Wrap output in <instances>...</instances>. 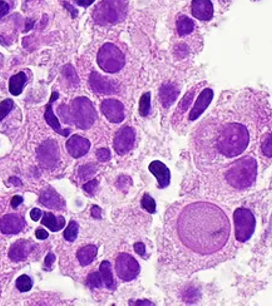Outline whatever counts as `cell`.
Masks as SVG:
<instances>
[{"label": "cell", "instance_id": "cell-1", "mask_svg": "<svg viewBox=\"0 0 272 306\" xmlns=\"http://www.w3.org/2000/svg\"><path fill=\"white\" fill-rule=\"evenodd\" d=\"M159 252L165 265L186 275L229 260L234 252L229 217L210 202L172 204L165 214Z\"/></svg>", "mask_w": 272, "mask_h": 306}, {"label": "cell", "instance_id": "cell-2", "mask_svg": "<svg viewBox=\"0 0 272 306\" xmlns=\"http://www.w3.org/2000/svg\"><path fill=\"white\" fill-rule=\"evenodd\" d=\"M249 142V130L244 124L227 123L216 136V152L222 158H235L246 150Z\"/></svg>", "mask_w": 272, "mask_h": 306}, {"label": "cell", "instance_id": "cell-3", "mask_svg": "<svg viewBox=\"0 0 272 306\" xmlns=\"http://www.w3.org/2000/svg\"><path fill=\"white\" fill-rule=\"evenodd\" d=\"M257 164L256 160L251 157H245L234 162L227 168L225 178L227 184L235 190H246L256 181Z\"/></svg>", "mask_w": 272, "mask_h": 306}, {"label": "cell", "instance_id": "cell-4", "mask_svg": "<svg viewBox=\"0 0 272 306\" xmlns=\"http://www.w3.org/2000/svg\"><path fill=\"white\" fill-rule=\"evenodd\" d=\"M127 3L124 0H103L93 13V19L100 26H114L124 20Z\"/></svg>", "mask_w": 272, "mask_h": 306}, {"label": "cell", "instance_id": "cell-5", "mask_svg": "<svg viewBox=\"0 0 272 306\" xmlns=\"http://www.w3.org/2000/svg\"><path fill=\"white\" fill-rule=\"evenodd\" d=\"M98 66L107 73H117L126 64V56L114 44L105 43L97 56Z\"/></svg>", "mask_w": 272, "mask_h": 306}, {"label": "cell", "instance_id": "cell-6", "mask_svg": "<svg viewBox=\"0 0 272 306\" xmlns=\"http://www.w3.org/2000/svg\"><path fill=\"white\" fill-rule=\"evenodd\" d=\"M70 117L73 123L80 130H89L97 120V113L88 98L80 97L73 100Z\"/></svg>", "mask_w": 272, "mask_h": 306}, {"label": "cell", "instance_id": "cell-7", "mask_svg": "<svg viewBox=\"0 0 272 306\" xmlns=\"http://www.w3.org/2000/svg\"><path fill=\"white\" fill-rule=\"evenodd\" d=\"M235 238L239 242H246L254 235L256 221L249 210L237 208L234 214Z\"/></svg>", "mask_w": 272, "mask_h": 306}, {"label": "cell", "instance_id": "cell-8", "mask_svg": "<svg viewBox=\"0 0 272 306\" xmlns=\"http://www.w3.org/2000/svg\"><path fill=\"white\" fill-rule=\"evenodd\" d=\"M139 264L128 254H121L116 261V272L122 281L134 280L139 274Z\"/></svg>", "mask_w": 272, "mask_h": 306}, {"label": "cell", "instance_id": "cell-9", "mask_svg": "<svg viewBox=\"0 0 272 306\" xmlns=\"http://www.w3.org/2000/svg\"><path fill=\"white\" fill-rule=\"evenodd\" d=\"M39 162L45 168H54L59 161V148L55 140H49L39 147L38 153Z\"/></svg>", "mask_w": 272, "mask_h": 306}, {"label": "cell", "instance_id": "cell-10", "mask_svg": "<svg viewBox=\"0 0 272 306\" xmlns=\"http://www.w3.org/2000/svg\"><path fill=\"white\" fill-rule=\"evenodd\" d=\"M134 143H136V132L131 127H123L117 132L113 147L119 156H124L133 148Z\"/></svg>", "mask_w": 272, "mask_h": 306}, {"label": "cell", "instance_id": "cell-11", "mask_svg": "<svg viewBox=\"0 0 272 306\" xmlns=\"http://www.w3.org/2000/svg\"><path fill=\"white\" fill-rule=\"evenodd\" d=\"M100 110L112 123H121L124 120V106L119 100H107L100 104Z\"/></svg>", "mask_w": 272, "mask_h": 306}, {"label": "cell", "instance_id": "cell-12", "mask_svg": "<svg viewBox=\"0 0 272 306\" xmlns=\"http://www.w3.org/2000/svg\"><path fill=\"white\" fill-rule=\"evenodd\" d=\"M25 227V221L18 214H6L0 220V231L5 235H16Z\"/></svg>", "mask_w": 272, "mask_h": 306}, {"label": "cell", "instance_id": "cell-13", "mask_svg": "<svg viewBox=\"0 0 272 306\" xmlns=\"http://www.w3.org/2000/svg\"><path fill=\"white\" fill-rule=\"evenodd\" d=\"M67 150L73 158H80L89 152L90 142L80 136H72L67 142Z\"/></svg>", "mask_w": 272, "mask_h": 306}, {"label": "cell", "instance_id": "cell-14", "mask_svg": "<svg viewBox=\"0 0 272 306\" xmlns=\"http://www.w3.org/2000/svg\"><path fill=\"white\" fill-rule=\"evenodd\" d=\"M191 12L197 20L208 22L213 16V6L211 0H193Z\"/></svg>", "mask_w": 272, "mask_h": 306}, {"label": "cell", "instance_id": "cell-15", "mask_svg": "<svg viewBox=\"0 0 272 306\" xmlns=\"http://www.w3.org/2000/svg\"><path fill=\"white\" fill-rule=\"evenodd\" d=\"M58 98H59V94H58L57 92H54L53 94H51L50 100H49V103L45 107V114H44V118H45L46 123H48V124L54 130H55V132L59 133V134H62V136H64V137H67V136H69L70 130H62L59 120H58V118L55 117V114H54V112H53V103L55 102Z\"/></svg>", "mask_w": 272, "mask_h": 306}, {"label": "cell", "instance_id": "cell-16", "mask_svg": "<svg viewBox=\"0 0 272 306\" xmlns=\"http://www.w3.org/2000/svg\"><path fill=\"white\" fill-rule=\"evenodd\" d=\"M213 98V92L212 90H210V88H207V90H203L202 92L200 93V96H198L197 100H196L195 106H193L192 110L190 112V120L192 122V120H196L198 117H200L201 114H202L203 112L206 110V108L210 106L211 100H212Z\"/></svg>", "mask_w": 272, "mask_h": 306}, {"label": "cell", "instance_id": "cell-17", "mask_svg": "<svg viewBox=\"0 0 272 306\" xmlns=\"http://www.w3.org/2000/svg\"><path fill=\"white\" fill-rule=\"evenodd\" d=\"M33 250H34V245L30 242V241L20 240L11 246L10 251H9V258H10L13 261H15V262H19V261L25 260V258L30 255Z\"/></svg>", "mask_w": 272, "mask_h": 306}, {"label": "cell", "instance_id": "cell-18", "mask_svg": "<svg viewBox=\"0 0 272 306\" xmlns=\"http://www.w3.org/2000/svg\"><path fill=\"white\" fill-rule=\"evenodd\" d=\"M89 83L92 90L94 92L100 93V94H112V93L116 92V88L109 82V80H105V78H103L100 74L95 73V72L90 74Z\"/></svg>", "mask_w": 272, "mask_h": 306}, {"label": "cell", "instance_id": "cell-19", "mask_svg": "<svg viewBox=\"0 0 272 306\" xmlns=\"http://www.w3.org/2000/svg\"><path fill=\"white\" fill-rule=\"evenodd\" d=\"M149 171L152 174H154V177L158 181V187L159 188H166V187L170 184L171 180V174L170 170L166 167V164H163L159 161H154L149 164Z\"/></svg>", "mask_w": 272, "mask_h": 306}, {"label": "cell", "instance_id": "cell-20", "mask_svg": "<svg viewBox=\"0 0 272 306\" xmlns=\"http://www.w3.org/2000/svg\"><path fill=\"white\" fill-rule=\"evenodd\" d=\"M40 202L43 206L48 207L51 210H62L65 206L64 201H63L62 197L54 191V190H48V191H44L43 194L40 196Z\"/></svg>", "mask_w": 272, "mask_h": 306}, {"label": "cell", "instance_id": "cell-21", "mask_svg": "<svg viewBox=\"0 0 272 306\" xmlns=\"http://www.w3.org/2000/svg\"><path fill=\"white\" fill-rule=\"evenodd\" d=\"M178 94H180V90L175 86L171 84V83L163 84L159 90V100H161L162 106L165 108H170L176 102Z\"/></svg>", "mask_w": 272, "mask_h": 306}, {"label": "cell", "instance_id": "cell-22", "mask_svg": "<svg viewBox=\"0 0 272 306\" xmlns=\"http://www.w3.org/2000/svg\"><path fill=\"white\" fill-rule=\"evenodd\" d=\"M41 224L45 227H48L53 232H58V231H60L65 226V220L62 216L57 217L54 216L53 214H50V212H46V214H44Z\"/></svg>", "mask_w": 272, "mask_h": 306}, {"label": "cell", "instance_id": "cell-23", "mask_svg": "<svg viewBox=\"0 0 272 306\" xmlns=\"http://www.w3.org/2000/svg\"><path fill=\"white\" fill-rule=\"evenodd\" d=\"M97 248L94 245H88L85 248H82L77 254L78 261L82 266H88L94 261L97 256Z\"/></svg>", "mask_w": 272, "mask_h": 306}, {"label": "cell", "instance_id": "cell-24", "mask_svg": "<svg viewBox=\"0 0 272 306\" xmlns=\"http://www.w3.org/2000/svg\"><path fill=\"white\" fill-rule=\"evenodd\" d=\"M26 83V76L24 72L15 74L11 76L10 82H9V90L13 96H20L23 92V88Z\"/></svg>", "mask_w": 272, "mask_h": 306}, {"label": "cell", "instance_id": "cell-25", "mask_svg": "<svg viewBox=\"0 0 272 306\" xmlns=\"http://www.w3.org/2000/svg\"><path fill=\"white\" fill-rule=\"evenodd\" d=\"M99 274L100 278H102L103 285H105V288L113 290V288H116V284H114L113 275H112L111 264L108 262V261H103L99 268Z\"/></svg>", "mask_w": 272, "mask_h": 306}, {"label": "cell", "instance_id": "cell-26", "mask_svg": "<svg viewBox=\"0 0 272 306\" xmlns=\"http://www.w3.org/2000/svg\"><path fill=\"white\" fill-rule=\"evenodd\" d=\"M176 26H177L178 36H186L192 33L193 29H195V23L190 18H187V16H180Z\"/></svg>", "mask_w": 272, "mask_h": 306}, {"label": "cell", "instance_id": "cell-27", "mask_svg": "<svg viewBox=\"0 0 272 306\" xmlns=\"http://www.w3.org/2000/svg\"><path fill=\"white\" fill-rule=\"evenodd\" d=\"M16 288H18V290L21 291V292H28V291H30L31 288H33V280H31L29 276L21 275L20 278L16 280Z\"/></svg>", "mask_w": 272, "mask_h": 306}, {"label": "cell", "instance_id": "cell-28", "mask_svg": "<svg viewBox=\"0 0 272 306\" xmlns=\"http://www.w3.org/2000/svg\"><path fill=\"white\" fill-rule=\"evenodd\" d=\"M149 110H151V94L146 93V94L142 96L141 100H139V114L142 117H146V116H148Z\"/></svg>", "mask_w": 272, "mask_h": 306}, {"label": "cell", "instance_id": "cell-29", "mask_svg": "<svg viewBox=\"0 0 272 306\" xmlns=\"http://www.w3.org/2000/svg\"><path fill=\"white\" fill-rule=\"evenodd\" d=\"M78 236V224L75 221H72L69 224V226L67 227V230L64 231V238L69 242H73L75 241Z\"/></svg>", "mask_w": 272, "mask_h": 306}, {"label": "cell", "instance_id": "cell-30", "mask_svg": "<svg viewBox=\"0 0 272 306\" xmlns=\"http://www.w3.org/2000/svg\"><path fill=\"white\" fill-rule=\"evenodd\" d=\"M95 171H97V168H95L94 164H85V166L79 168V177L84 180V181H87V180L92 178L94 176Z\"/></svg>", "mask_w": 272, "mask_h": 306}, {"label": "cell", "instance_id": "cell-31", "mask_svg": "<svg viewBox=\"0 0 272 306\" xmlns=\"http://www.w3.org/2000/svg\"><path fill=\"white\" fill-rule=\"evenodd\" d=\"M141 204L149 214H154V212H156V202H154V200L152 198L149 194H144L141 201Z\"/></svg>", "mask_w": 272, "mask_h": 306}, {"label": "cell", "instance_id": "cell-32", "mask_svg": "<svg viewBox=\"0 0 272 306\" xmlns=\"http://www.w3.org/2000/svg\"><path fill=\"white\" fill-rule=\"evenodd\" d=\"M195 92H196V88H193V90H191L190 92L187 93V94L183 97V100H181L180 103V107H178V110H180L181 113L185 112V110H188V106L191 104V102H192L193 97H195Z\"/></svg>", "mask_w": 272, "mask_h": 306}, {"label": "cell", "instance_id": "cell-33", "mask_svg": "<svg viewBox=\"0 0 272 306\" xmlns=\"http://www.w3.org/2000/svg\"><path fill=\"white\" fill-rule=\"evenodd\" d=\"M14 107V102L11 100H5L0 104V120H3L9 113L11 112Z\"/></svg>", "mask_w": 272, "mask_h": 306}, {"label": "cell", "instance_id": "cell-34", "mask_svg": "<svg viewBox=\"0 0 272 306\" xmlns=\"http://www.w3.org/2000/svg\"><path fill=\"white\" fill-rule=\"evenodd\" d=\"M88 285H89L92 288H102L103 281L102 278H100V274L99 272L90 274V275L88 276Z\"/></svg>", "mask_w": 272, "mask_h": 306}, {"label": "cell", "instance_id": "cell-35", "mask_svg": "<svg viewBox=\"0 0 272 306\" xmlns=\"http://www.w3.org/2000/svg\"><path fill=\"white\" fill-rule=\"evenodd\" d=\"M64 76H67L68 80L73 82L74 84H78V76L75 74L74 69H73L72 66H64Z\"/></svg>", "mask_w": 272, "mask_h": 306}, {"label": "cell", "instance_id": "cell-36", "mask_svg": "<svg viewBox=\"0 0 272 306\" xmlns=\"http://www.w3.org/2000/svg\"><path fill=\"white\" fill-rule=\"evenodd\" d=\"M97 158L100 162H107L111 160V152L107 150V148H102L97 152Z\"/></svg>", "mask_w": 272, "mask_h": 306}, {"label": "cell", "instance_id": "cell-37", "mask_svg": "<svg viewBox=\"0 0 272 306\" xmlns=\"http://www.w3.org/2000/svg\"><path fill=\"white\" fill-rule=\"evenodd\" d=\"M262 150H264V153L266 154L269 158H271V134H269V137H267V140L266 142H264V144H262Z\"/></svg>", "mask_w": 272, "mask_h": 306}, {"label": "cell", "instance_id": "cell-38", "mask_svg": "<svg viewBox=\"0 0 272 306\" xmlns=\"http://www.w3.org/2000/svg\"><path fill=\"white\" fill-rule=\"evenodd\" d=\"M97 184H98L97 180H92V181H89V182H88V184H85L83 188H84V191L87 192V194H94L95 187H97Z\"/></svg>", "mask_w": 272, "mask_h": 306}, {"label": "cell", "instance_id": "cell-39", "mask_svg": "<svg viewBox=\"0 0 272 306\" xmlns=\"http://www.w3.org/2000/svg\"><path fill=\"white\" fill-rule=\"evenodd\" d=\"M9 10H10V8H9L8 4L5 2H0V19L4 18L9 13Z\"/></svg>", "mask_w": 272, "mask_h": 306}, {"label": "cell", "instance_id": "cell-40", "mask_svg": "<svg viewBox=\"0 0 272 306\" xmlns=\"http://www.w3.org/2000/svg\"><path fill=\"white\" fill-rule=\"evenodd\" d=\"M134 250H136V252L138 254L139 256H144V254H146V246H144L143 242H137L136 245H134Z\"/></svg>", "mask_w": 272, "mask_h": 306}, {"label": "cell", "instance_id": "cell-41", "mask_svg": "<svg viewBox=\"0 0 272 306\" xmlns=\"http://www.w3.org/2000/svg\"><path fill=\"white\" fill-rule=\"evenodd\" d=\"M35 236H36V238H38V240H46L49 235H48V232H46L45 230L38 228V230H36Z\"/></svg>", "mask_w": 272, "mask_h": 306}, {"label": "cell", "instance_id": "cell-42", "mask_svg": "<svg viewBox=\"0 0 272 306\" xmlns=\"http://www.w3.org/2000/svg\"><path fill=\"white\" fill-rule=\"evenodd\" d=\"M30 217H31V220H33V221H39V220H40V217H41V211L39 208L31 210Z\"/></svg>", "mask_w": 272, "mask_h": 306}, {"label": "cell", "instance_id": "cell-43", "mask_svg": "<svg viewBox=\"0 0 272 306\" xmlns=\"http://www.w3.org/2000/svg\"><path fill=\"white\" fill-rule=\"evenodd\" d=\"M95 0H75V3H77L78 6H83V8H88V6H92Z\"/></svg>", "mask_w": 272, "mask_h": 306}, {"label": "cell", "instance_id": "cell-44", "mask_svg": "<svg viewBox=\"0 0 272 306\" xmlns=\"http://www.w3.org/2000/svg\"><path fill=\"white\" fill-rule=\"evenodd\" d=\"M54 261H55V256H54L53 254H49V255L46 256V258H45L46 268H50L51 265H53V264H54Z\"/></svg>", "mask_w": 272, "mask_h": 306}, {"label": "cell", "instance_id": "cell-45", "mask_svg": "<svg viewBox=\"0 0 272 306\" xmlns=\"http://www.w3.org/2000/svg\"><path fill=\"white\" fill-rule=\"evenodd\" d=\"M21 204H23V198H21L20 196H14L13 200H11V207H13V208H16V207Z\"/></svg>", "mask_w": 272, "mask_h": 306}, {"label": "cell", "instance_id": "cell-46", "mask_svg": "<svg viewBox=\"0 0 272 306\" xmlns=\"http://www.w3.org/2000/svg\"><path fill=\"white\" fill-rule=\"evenodd\" d=\"M92 216L94 217V218H98L99 220L100 217H102V214H100V208L99 207H97V206H94L92 208Z\"/></svg>", "mask_w": 272, "mask_h": 306}, {"label": "cell", "instance_id": "cell-47", "mask_svg": "<svg viewBox=\"0 0 272 306\" xmlns=\"http://www.w3.org/2000/svg\"><path fill=\"white\" fill-rule=\"evenodd\" d=\"M136 305H153V304L149 301H139V302H136Z\"/></svg>", "mask_w": 272, "mask_h": 306}]
</instances>
